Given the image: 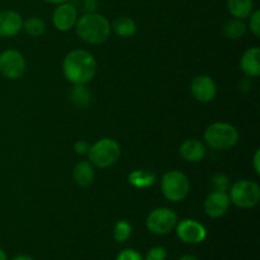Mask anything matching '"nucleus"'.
Segmentation results:
<instances>
[{
  "label": "nucleus",
  "mask_w": 260,
  "mask_h": 260,
  "mask_svg": "<svg viewBox=\"0 0 260 260\" xmlns=\"http://www.w3.org/2000/svg\"><path fill=\"white\" fill-rule=\"evenodd\" d=\"M76 35L90 45H101L106 42L112 32L111 23L104 15L89 12L78 18L75 24Z\"/></svg>",
  "instance_id": "nucleus-2"
},
{
  "label": "nucleus",
  "mask_w": 260,
  "mask_h": 260,
  "mask_svg": "<svg viewBox=\"0 0 260 260\" xmlns=\"http://www.w3.org/2000/svg\"><path fill=\"white\" fill-rule=\"evenodd\" d=\"M177 235L185 244H201L207 238V230L201 222L196 220H182L175 226Z\"/></svg>",
  "instance_id": "nucleus-9"
},
{
  "label": "nucleus",
  "mask_w": 260,
  "mask_h": 260,
  "mask_svg": "<svg viewBox=\"0 0 260 260\" xmlns=\"http://www.w3.org/2000/svg\"><path fill=\"white\" fill-rule=\"evenodd\" d=\"M230 202L236 207L249 210L255 207L260 201V188L253 180L241 179L230 185Z\"/></svg>",
  "instance_id": "nucleus-5"
},
{
  "label": "nucleus",
  "mask_w": 260,
  "mask_h": 260,
  "mask_svg": "<svg viewBox=\"0 0 260 260\" xmlns=\"http://www.w3.org/2000/svg\"><path fill=\"white\" fill-rule=\"evenodd\" d=\"M0 260H7V254L2 248H0Z\"/></svg>",
  "instance_id": "nucleus-33"
},
{
  "label": "nucleus",
  "mask_w": 260,
  "mask_h": 260,
  "mask_svg": "<svg viewBox=\"0 0 260 260\" xmlns=\"http://www.w3.org/2000/svg\"><path fill=\"white\" fill-rule=\"evenodd\" d=\"M230 198L226 192H211L205 201V212L211 218H220L230 207Z\"/></svg>",
  "instance_id": "nucleus-12"
},
{
  "label": "nucleus",
  "mask_w": 260,
  "mask_h": 260,
  "mask_svg": "<svg viewBox=\"0 0 260 260\" xmlns=\"http://www.w3.org/2000/svg\"><path fill=\"white\" fill-rule=\"evenodd\" d=\"M62 71L68 81L74 85H85L96 75L98 63L94 56L85 50H73L65 56Z\"/></svg>",
  "instance_id": "nucleus-1"
},
{
  "label": "nucleus",
  "mask_w": 260,
  "mask_h": 260,
  "mask_svg": "<svg viewBox=\"0 0 260 260\" xmlns=\"http://www.w3.org/2000/svg\"><path fill=\"white\" fill-rule=\"evenodd\" d=\"M71 102L78 107H85L90 102V93L84 85H75L70 94Z\"/></svg>",
  "instance_id": "nucleus-22"
},
{
  "label": "nucleus",
  "mask_w": 260,
  "mask_h": 260,
  "mask_svg": "<svg viewBox=\"0 0 260 260\" xmlns=\"http://www.w3.org/2000/svg\"><path fill=\"white\" fill-rule=\"evenodd\" d=\"M129 183L134 187L145 188L150 187L155 182V174L151 172H145V170H135L128 177Z\"/></svg>",
  "instance_id": "nucleus-20"
},
{
  "label": "nucleus",
  "mask_w": 260,
  "mask_h": 260,
  "mask_svg": "<svg viewBox=\"0 0 260 260\" xmlns=\"http://www.w3.org/2000/svg\"><path fill=\"white\" fill-rule=\"evenodd\" d=\"M180 155L185 161L189 162H198L205 159L207 150L206 146L198 140H185L179 149Z\"/></svg>",
  "instance_id": "nucleus-15"
},
{
  "label": "nucleus",
  "mask_w": 260,
  "mask_h": 260,
  "mask_svg": "<svg viewBox=\"0 0 260 260\" xmlns=\"http://www.w3.org/2000/svg\"><path fill=\"white\" fill-rule=\"evenodd\" d=\"M179 260H198L196 256L193 255H189V254H187V255H183L182 258H179Z\"/></svg>",
  "instance_id": "nucleus-32"
},
{
  "label": "nucleus",
  "mask_w": 260,
  "mask_h": 260,
  "mask_svg": "<svg viewBox=\"0 0 260 260\" xmlns=\"http://www.w3.org/2000/svg\"><path fill=\"white\" fill-rule=\"evenodd\" d=\"M116 260H144L141 254L139 251L134 250V249H124L121 253L117 255Z\"/></svg>",
  "instance_id": "nucleus-27"
},
{
  "label": "nucleus",
  "mask_w": 260,
  "mask_h": 260,
  "mask_svg": "<svg viewBox=\"0 0 260 260\" xmlns=\"http://www.w3.org/2000/svg\"><path fill=\"white\" fill-rule=\"evenodd\" d=\"M190 91L194 99L201 103H208L216 98L217 85L211 76L198 75L196 76L190 84Z\"/></svg>",
  "instance_id": "nucleus-10"
},
{
  "label": "nucleus",
  "mask_w": 260,
  "mask_h": 260,
  "mask_svg": "<svg viewBox=\"0 0 260 260\" xmlns=\"http://www.w3.org/2000/svg\"><path fill=\"white\" fill-rule=\"evenodd\" d=\"M132 234V228L127 221L121 220L113 228V239L117 243H126Z\"/></svg>",
  "instance_id": "nucleus-23"
},
{
  "label": "nucleus",
  "mask_w": 260,
  "mask_h": 260,
  "mask_svg": "<svg viewBox=\"0 0 260 260\" xmlns=\"http://www.w3.org/2000/svg\"><path fill=\"white\" fill-rule=\"evenodd\" d=\"M249 18H250V22H249L250 30L254 33V36L260 37V10H253Z\"/></svg>",
  "instance_id": "nucleus-26"
},
{
  "label": "nucleus",
  "mask_w": 260,
  "mask_h": 260,
  "mask_svg": "<svg viewBox=\"0 0 260 260\" xmlns=\"http://www.w3.org/2000/svg\"><path fill=\"white\" fill-rule=\"evenodd\" d=\"M228 10L234 18L245 19L254 10L253 0H228Z\"/></svg>",
  "instance_id": "nucleus-17"
},
{
  "label": "nucleus",
  "mask_w": 260,
  "mask_h": 260,
  "mask_svg": "<svg viewBox=\"0 0 260 260\" xmlns=\"http://www.w3.org/2000/svg\"><path fill=\"white\" fill-rule=\"evenodd\" d=\"M178 223V216L167 207L155 208L146 218V228L155 235H167L172 233Z\"/></svg>",
  "instance_id": "nucleus-7"
},
{
  "label": "nucleus",
  "mask_w": 260,
  "mask_h": 260,
  "mask_svg": "<svg viewBox=\"0 0 260 260\" xmlns=\"http://www.w3.org/2000/svg\"><path fill=\"white\" fill-rule=\"evenodd\" d=\"M211 187L216 192H228L230 189V180L225 174H216L211 178Z\"/></svg>",
  "instance_id": "nucleus-24"
},
{
  "label": "nucleus",
  "mask_w": 260,
  "mask_h": 260,
  "mask_svg": "<svg viewBox=\"0 0 260 260\" xmlns=\"http://www.w3.org/2000/svg\"><path fill=\"white\" fill-rule=\"evenodd\" d=\"M22 29H24V32L30 37H40L45 33L46 24L41 18L30 17L25 22H23Z\"/></svg>",
  "instance_id": "nucleus-21"
},
{
  "label": "nucleus",
  "mask_w": 260,
  "mask_h": 260,
  "mask_svg": "<svg viewBox=\"0 0 260 260\" xmlns=\"http://www.w3.org/2000/svg\"><path fill=\"white\" fill-rule=\"evenodd\" d=\"M160 188L167 200L172 202H180L189 193V179L179 170H170L162 175Z\"/></svg>",
  "instance_id": "nucleus-6"
},
{
  "label": "nucleus",
  "mask_w": 260,
  "mask_h": 260,
  "mask_svg": "<svg viewBox=\"0 0 260 260\" xmlns=\"http://www.w3.org/2000/svg\"><path fill=\"white\" fill-rule=\"evenodd\" d=\"M12 260H35L30 255H25V254H20V255L14 256Z\"/></svg>",
  "instance_id": "nucleus-30"
},
{
  "label": "nucleus",
  "mask_w": 260,
  "mask_h": 260,
  "mask_svg": "<svg viewBox=\"0 0 260 260\" xmlns=\"http://www.w3.org/2000/svg\"><path fill=\"white\" fill-rule=\"evenodd\" d=\"M246 32V25L243 22V19H234L228 20L223 25V35L229 38V40H240Z\"/></svg>",
  "instance_id": "nucleus-19"
},
{
  "label": "nucleus",
  "mask_w": 260,
  "mask_h": 260,
  "mask_svg": "<svg viewBox=\"0 0 260 260\" xmlns=\"http://www.w3.org/2000/svg\"><path fill=\"white\" fill-rule=\"evenodd\" d=\"M23 28V19L14 10L0 12V37H13Z\"/></svg>",
  "instance_id": "nucleus-13"
},
{
  "label": "nucleus",
  "mask_w": 260,
  "mask_h": 260,
  "mask_svg": "<svg viewBox=\"0 0 260 260\" xmlns=\"http://www.w3.org/2000/svg\"><path fill=\"white\" fill-rule=\"evenodd\" d=\"M112 30L116 33L117 36L123 38L132 37L136 33V23L132 18L129 17H119L114 19V22L111 25Z\"/></svg>",
  "instance_id": "nucleus-18"
},
{
  "label": "nucleus",
  "mask_w": 260,
  "mask_h": 260,
  "mask_svg": "<svg viewBox=\"0 0 260 260\" xmlns=\"http://www.w3.org/2000/svg\"><path fill=\"white\" fill-rule=\"evenodd\" d=\"M94 169L93 165L88 161H80L75 165L73 172L74 182L79 185V187H89L91 183L94 182Z\"/></svg>",
  "instance_id": "nucleus-16"
},
{
  "label": "nucleus",
  "mask_w": 260,
  "mask_h": 260,
  "mask_svg": "<svg viewBox=\"0 0 260 260\" xmlns=\"http://www.w3.org/2000/svg\"><path fill=\"white\" fill-rule=\"evenodd\" d=\"M89 160L90 164L99 169H106L112 167L121 155V147L118 142L112 139H101L93 144L89 149Z\"/></svg>",
  "instance_id": "nucleus-4"
},
{
  "label": "nucleus",
  "mask_w": 260,
  "mask_h": 260,
  "mask_svg": "<svg viewBox=\"0 0 260 260\" xmlns=\"http://www.w3.org/2000/svg\"><path fill=\"white\" fill-rule=\"evenodd\" d=\"M167 255V249L162 248V246H154L147 251L145 260H165Z\"/></svg>",
  "instance_id": "nucleus-25"
},
{
  "label": "nucleus",
  "mask_w": 260,
  "mask_h": 260,
  "mask_svg": "<svg viewBox=\"0 0 260 260\" xmlns=\"http://www.w3.org/2000/svg\"><path fill=\"white\" fill-rule=\"evenodd\" d=\"M205 140L213 150H230L238 144L239 132L233 124L216 122L210 124L205 132Z\"/></svg>",
  "instance_id": "nucleus-3"
},
{
  "label": "nucleus",
  "mask_w": 260,
  "mask_h": 260,
  "mask_svg": "<svg viewBox=\"0 0 260 260\" xmlns=\"http://www.w3.org/2000/svg\"><path fill=\"white\" fill-rule=\"evenodd\" d=\"M260 150H256L255 154H254V159H253V164H254V170H255L256 174H260Z\"/></svg>",
  "instance_id": "nucleus-29"
},
{
  "label": "nucleus",
  "mask_w": 260,
  "mask_h": 260,
  "mask_svg": "<svg viewBox=\"0 0 260 260\" xmlns=\"http://www.w3.org/2000/svg\"><path fill=\"white\" fill-rule=\"evenodd\" d=\"M240 66L248 78H256L260 75V48L251 47L241 56Z\"/></svg>",
  "instance_id": "nucleus-14"
},
{
  "label": "nucleus",
  "mask_w": 260,
  "mask_h": 260,
  "mask_svg": "<svg viewBox=\"0 0 260 260\" xmlns=\"http://www.w3.org/2000/svg\"><path fill=\"white\" fill-rule=\"evenodd\" d=\"M25 60L17 50H7L0 53V74L4 78L15 80L24 75Z\"/></svg>",
  "instance_id": "nucleus-8"
},
{
  "label": "nucleus",
  "mask_w": 260,
  "mask_h": 260,
  "mask_svg": "<svg viewBox=\"0 0 260 260\" xmlns=\"http://www.w3.org/2000/svg\"><path fill=\"white\" fill-rule=\"evenodd\" d=\"M89 149H90V145H89L85 140H79V141L75 142V145H74V150H75L76 154L79 155H88Z\"/></svg>",
  "instance_id": "nucleus-28"
},
{
  "label": "nucleus",
  "mask_w": 260,
  "mask_h": 260,
  "mask_svg": "<svg viewBox=\"0 0 260 260\" xmlns=\"http://www.w3.org/2000/svg\"><path fill=\"white\" fill-rule=\"evenodd\" d=\"M76 20H78V9L71 3L66 2L58 4L57 8L53 10L52 23L55 28L61 32H66L75 27Z\"/></svg>",
  "instance_id": "nucleus-11"
},
{
  "label": "nucleus",
  "mask_w": 260,
  "mask_h": 260,
  "mask_svg": "<svg viewBox=\"0 0 260 260\" xmlns=\"http://www.w3.org/2000/svg\"><path fill=\"white\" fill-rule=\"evenodd\" d=\"M43 2L50 3V4H56V5H58V4H62V3L69 2V0H43Z\"/></svg>",
  "instance_id": "nucleus-31"
}]
</instances>
